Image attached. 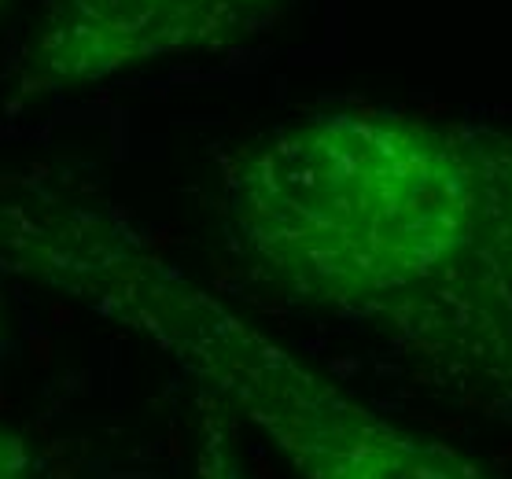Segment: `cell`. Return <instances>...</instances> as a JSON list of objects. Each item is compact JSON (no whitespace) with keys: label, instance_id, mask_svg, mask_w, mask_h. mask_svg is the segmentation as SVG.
I'll return each mask as SVG.
<instances>
[{"label":"cell","instance_id":"cell-4","mask_svg":"<svg viewBox=\"0 0 512 479\" xmlns=\"http://www.w3.org/2000/svg\"><path fill=\"white\" fill-rule=\"evenodd\" d=\"M192 479H247L244 461L236 450L233 424L225 417V406H218L203 424L199 435V454H196V476Z\"/></svg>","mask_w":512,"mask_h":479},{"label":"cell","instance_id":"cell-2","mask_svg":"<svg viewBox=\"0 0 512 479\" xmlns=\"http://www.w3.org/2000/svg\"><path fill=\"white\" fill-rule=\"evenodd\" d=\"M0 262L148 336L299 479H494L454 446L398 428L166 262L111 207L0 203Z\"/></svg>","mask_w":512,"mask_h":479},{"label":"cell","instance_id":"cell-3","mask_svg":"<svg viewBox=\"0 0 512 479\" xmlns=\"http://www.w3.org/2000/svg\"><path fill=\"white\" fill-rule=\"evenodd\" d=\"M295 0H48L23 52V89L96 85L166 59L251 45Z\"/></svg>","mask_w":512,"mask_h":479},{"label":"cell","instance_id":"cell-1","mask_svg":"<svg viewBox=\"0 0 512 479\" xmlns=\"http://www.w3.org/2000/svg\"><path fill=\"white\" fill-rule=\"evenodd\" d=\"M225 236L288 303L512 435V122L325 107L225 163Z\"/></svg>","mask_w":512,"mask_h":479},{"label":"cell","instance_id":"cell-5","mask_svg":"<svg viewBox=\"0 0 512 479\" xmlns=\"http://www.w3.org/2000/svg\"><path fill=\"white\" fill-rule=\"evenodd\" d=\"M26 472H30V454L23 439L0 428V479H26Z\"/></svg>","mask_w":512,"mask_h":479}]
</instances>
